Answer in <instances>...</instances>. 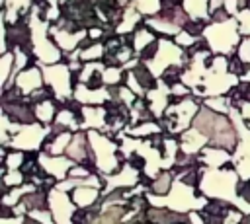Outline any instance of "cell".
Returning a JSON list of instances; mask_svg holds the SVG:
<instances>
[{
    "label": "cell",
    "mask_w": 250,
    "mask_h": 224,
    "mask_svg": "<svg viewBox=\"0 0 250 224\" xmlns=\"http://www.w3.org/2000/svg\"><path fill=\"white\" fill-rule=\"evenodd\" d=\"M193 129H197L201 134L209 138L213 144H221L225 148H232L236 144V129L230 125L227 115L215 113L209 107L201 105L199 113L193 119Z\"/></svg>",
    "instance_id": "cell-1"
},
{
    "label": "cell",
    "mask_w": 250,
    "mask_h": 224,
    "mask_svg": "<svg viewBox=\"0 0 250 224\" xmlns=\"http://www.w3.org/2000/svg\"><path fill=\"white\" fill-rule=\"evenodd\" d=\"M201 37L207 41V47L213 51V55H223V56H232L242 41L236 18H230L227 21L207 23Z\"/></svg>",
    "instance_id": "cell-2"
},
{
    "label": "cell",
    "mask_w": 250,
    "mask_h": 224,
    "mask_svg": "<svg viewBox=\"0 0 250 224\" xmlns=\"http://www.w3.org/2000/svg\"><path fill=\"white\" fill-rule=\"evenodd\" d=\"M29 27H31V43H33V58L37 60L39 66L43 64H57L62 62L64 55L62 51L55 45V41L49 37V25L37 12L31 10L29 14Z\"/></svg>",
    "instance_id": "cell-3"
},
{
    "label": "cell",
    "mask_w": 250,
    "mask_h": 224,
    "mask_svg": "<svg viewBox=\"0 0 250 224\" xmlns=\"http://www.w3.org/2000/svg\"><path fill=\"white\" fill-rule=\"evenodd\" d=\"M240 84V78L232 72H229V56L215 55L207 66L201 90L205 97H219V95H229L232 88Z\"/></svg>",
    "instance_id": "cell-4"
},
{
    "label": "cell",
    "mask_w": 250,
    "mask_h": 224,
    "mask_svg": "<svg viewBox=\"0 0 250 224\" xmlns=\"http://www.w3.org/2000/svg\"><path fill=\"white\" fill-rule=\"evenodd\" d=\"M43 80L45 86L53 90L55 99L59 103H64L68 99L74 97V78H72V70L68 68L66 62H57V64H43Z\"/></svg>",
    "instance_id": "cell-5"
},
{
    "label": "cell",
    "mask_w": 250,
    "mask_h": 224,
    "mask_svg": "<svg viewBox=\"0 0 250 224\" xmlns=\"http://www.w3.org/2000/svg\"><path fill=\"white\" fill-rule=\"evenodd\" d=\"M14 86H18L25 97H29L33 92H37V90L45 88L43 70H41V66L37 64V60H33V64H29L25 70H21V72L16 76Z\"/></svg>",
    "instance_id": "cell-6"
},
{
    "label": "cell",
    "mask_w": 250,
    "mask_h": 224,
    "mask_svg": "<svg viewBox=\"0 0 250 224\" xmlns=\"http://www.w3.org/2000/svg\"><path fill=\"white\" fill-rule=\"evenodd\" d=\"M170 97H172L170 86H168L164 80L158 78L156 86H154L152 90H148V93H146L148 107H150V111L154 113L156 119H162V117H164V113H166V109H168V105H170Z\"/></svg>",
    "instance_id": "cell-7"
},
{
    "label": "cell",
    "mask_w": 250,
    "mask_h": 224,
    "mask_svg": "<svg viewBox=\"0 0 250 224\" xmlns=\"http://www.w3.org/2000/svg\"><path fill=\"white\" fill-rule=\"evenodd\" d=\"M49 37L55 41V45L62 51V55H68L72 53L74 49H78L80 41H84L88 37V29H80L76 33H70V31H62L59 27H55L53 23L49 25Z\"/></svg>",
    "instance_id": "cell-8"
},
{
    "label": "cell",
    "mask_w": 250,
    "mask_h": 224,
    "mask_svg": "<svg viewBox=\"0 0 250 224\" xmlns=\"http://www.w3.org/2000/svg\"><path fill=\"white\" fill-rule=\"evenodd\" d=\"M49 134V127H41L37 123H31V125H25L21 127V131L18 132V136H14L12 144L18 146V148H39L43 138Z\"/></svg>",
    "instance_id": "cell-9"
},
{
    "label": "cell",
    "mask_w": 250,
    "mask_h": 224,
    "mask_svg": "<svg viewBox=\"0 0 250 224\" xmlns=\"http://www.w3.org/2000/svg\"><path fill=\"white\" fill-rule=\"evenodd\" d=\"M74 99L80 105H104V103H107L111 99V93H109V88L107 86L98 88V90H92L86 84H76V88H74Z\"/></svg>",
    "instance_id": "cell-10"
},
{
    "label": "cell",
    "mask_w": 250,
    "mask_h": 224,
    "mask_svg": "<svg viewBox=\"0 0 250 224\" xmlns=\"http://www.w3.org/2000/svg\"><path fill=\"white\" fill-rule=\"evenodd\" d=\"M141 23H145V18L139 14V10L135 8V4L131 2V4L125 8L123 19H121V23L117 25L115 33H117V35H133V33L141 27Z\"/></svg>",
    "instance_id": "cell-11"
},
{
    "label": "cell",
    "mask_w": 250,
    "mask_h": 224,
    "mask_svg": "<svg viewBox=\"0 0 250 224\" xmlns=\"http://www.w3.org/2000/svg\"><path fill=\"white\" fill-rule=\"evenodd\" d=\"M107 109L104 105H84L82 107V127L105 129Z\"/></svg>",
    "instance_id": "cell-12"
},
{
    "label": "cell",
    "mask_w": 250,
    "mask_h": 224,
    "mask_svg": "<svg viewBox=\"0 0 250 224\" xmlns=\"http://www.w3.org/2000/svg\"><path fill=\"white\" fill-rule=\"evenodd\" d=\"M182 8L191 19H199L205 23H211V14H209V0H184Z\"/></svg>",
    "instance_id": "cell-13"
},
{
    "label": "cell",
    "mask_w": 250,
    "mask_h": 224,
    "mask_svg": "<svg viewBox=\"0 0 250 224\" xmlns=\"http://www.w3.org/2000/svg\"><path fill=\"white\" fill-rule=\"evenodd\" d=\"M39 162L43 164V168H45L47 171L55 173V177H59V179H61L66 171H70V169L74 168L70 160H62V158L53 160V158H49V156H45V154H41V156H39Z\"/></svg>",
    "instance_id": "cell-14"
},
{
    "label": "cell",
    "mask_w": 250,
    "mask_h": 224,
    "mask_svg": "<svg viewBox=\"0 0 250 224\" xmlns=\"http://www.w3.org/2000/svg\"><path fill=\"white\" fill-rule=\"evenodd\" d=\"M57 103H59L57 99H47V101L37 103V105H35L37 121H39V123H43V125L51 123V121L57 117V113H59V105H57Z\"/></svg>",
    "instance_id": "cell-15"
},
{
    "label": "cell",
    "mask_w": 250,
    "mask_h": 224,
    "mask_svg": "<svg viewBox=\"0 0 250 224\" xmlns=\"http://www.w3.org/2000/svg\"><path fill=\"white\" fill-rule=\"evenodd\" d=\"M66 154L72 158V160H86V156H88V146H86V136H84V132H76L74 136H72V140H70V144H68V148H66Z\"/></svg>",
    "instance_id": "cell-16"
},
{
    "label": "cell",
    "mask_w": 250,
    "mask_h": 224,
    "mask_svg": "<svg viewBox=\"0 0 250 224\" xmlns=\"http://www.w3.org/2000/svg\"><path fill=\"white\" fill-rule=\"evenodd\" d=\"M156 39V33L150 31L146 25H141L135 33H133V47H135V53H141L143 49H146L148 45H152Z\"/></svg>",
    "instance_id": "cell-17"
},
{
    "label": "cell",
    "mask_w": 250,
    "mask_h": 224,
    "mask_svg": "<svg viewBox=\"0 0 250 224\" xmlns=\"http://www.w3.org/2000/svg\"><path fill=\"white\" fill-rule=\"evenodd\" d=\"M131 72L135 74L137 82L146 90V93H148V90H152V88L156 86V82H158V78H154V76H152V72L146 68V64H145V62H139V66H137V68H133Z\"/></svg>",
    "instance_id": "cell-18"
},
{
    "label": "cell",
    "mask_w": 250,
    "mask_h": 224,
    "mask_svg": "<svg viewBox=\"0 0 250 224\" xmlns=\"http://www.w3.org/2000/svg\"><path fill=\"white\" fill-rule=\"evenodd\" d=\"M133 4L143 18H152L162 12V0H133Z\"/></svg>",
    "instance_id": "cell-19"
},
{
    "label": "cell",
    "mask_w": 250,
    "mask_h": 224,
    "mask_svg": "<svg viewBox=\"0 0 250 224\" xmlns=\"http://www.w3.org/2000/svg\"><path fill=\"white\" fill-rule=\"evenodd\" d=\"M14 62H16V55L14 51L10 53H4L2 58H0V64H2V76H0V82H2V90L10 84L12 80V72H14Z\"/></svg>",
    "instance_id": "cell-20"
},
{
    "label": "cell",
    "mask_w": 250,
    "mask_h": 224,
    "mask_svg": "<svg viewBox=\"0 0 250 224\" xmlns=\"http://www.w3.org/2000/svg\"><path fill=\"white\" fill-rule=\"evenodd\" d=\"M203 105L205 107H209L211 111H215V113H221V115H229L230 113V109H232V105H230V101H229V97L227 95H219V97H205L203 99Z\"/></svg>",
    "instance_id": "cell-21"
},
{
    "label": "cell",
    "mask_w": 250,
    "mask_h": 224,
    "mask_svg": "<svg viewBox=\"0 0 250 224\" xmlns=\"http://www.w3.org/2000/svg\"><path fill=\"white\" fill-rule=\"evenodd\" d=\"M125 78L123 66H105L104 70V82L105 86H121Z\"/></svg>",
    "instance_id": "cell-22"
},
{
    "label": "cell",
    "mask_w": 250,
    "mask_h": 224,
    "mask_svg": "<svg viewBox=\"0 0 250 224\" xmlns=\"http://www.w3.org/2000/svg\"><path fill=\"white\" fill-rule=\"evenodd\" d=\"M205 154H207L205 156V162L209 166H221V164H225V162L230 160V156L227 154V150H219V148H207Z\"/></svg>",
    "instance_id": "cell-23"
},
{
    "label": "cell",
    "mask_w": 250,
    "mask_h": 224,
    "mask_svg": "<svg viewBox=\"0 0 250 224\" xmlns=\"http://www.w3.org/2000/svg\"><path fill=\"white\" fill-rule=\"evenodd\" d=\"M182 76H184V66H170V68L162 74L160 80H164V82L172 88V86H176V84L182 82Z\"/></svg>",
    "instance_id": "cell-24"
},
{
    "label": "cell",
    "mask_w": 250,
    "mask_h": 224,
    "mask_svg": "<svg viewBox=\"0 0 250 224\" xmlns=\"http://www.w3.org/2000/svg\"><path fill=\"white\" fill-rule=\"evenodd\" d=\"M160 131V127L156 125V123H143V125H139V127H133V129H127V132L129 134H133V136H146V134H156Z\"/></svg>",
    "instance_id": "cell-25"
},
{
    "label": "cell",
    "mask_w": 250,
    "mask_h": 224,
    "mask_svg": "<svg viewBox=\"0 0 250 224\" xmlns=\"http://www.w3.org/2000/svg\"><path fill=\"white\" fill-rule=\"evenodd\" d=\"M236 21H238V31L242 37H250V10L248 8H242L236 16Z\"/></svg>",
    "instance_id": "cell-26"
},
{
    "label": "cell",
    "mask_w": 250,
    "mask_h": 224,
    "mask_svg": "<svg viewBox=\"0 0 250 224\" xmlns=\"http://www.w3.org/2000/svg\"><path fill=\"white\" fill-rule=\"evenodd\" d=\"M74 203H78V205H90V203H94V199H96V191L94 189H84V187H78L74 193Z\"/></svg>",
    "instance_id": "cell-27"
},
{
    "label": "cell",
    "mask_w": 250,
    "mask_h": 224,
    "mask_svg": "<svg viewBox=\"0 0 250 224\" xmlns=\"http://www.w3.org/2000/svg\"><path fill=\"white\" fill-rule=\"evenodd\" d=\"M234 55H236L244 64L250 66V37H242V41H240V45H238V49H236Z\"/></svg>",
    "instance_id": "cell-28"
},
{
    "label": "cell",
    "mask_w": 250,
    "mask_h": 224,
    "mask_svg": "<svg viewBox=\"0 0 250 224\" xmlns=\"http://www.w3.org/2000/svg\"><path fill=\"white\" fill-rule=\"evenodd\" d=\"M197 39H199V37H193V35H189L188 31H182V33H178V35L174 37V43H176L178 47H182V49H189V47H193V45L197 43Z\"/></svg>",
    "instance_id": "cell-29"
},
{
    "label": "cell",
    "mask_w": 250,
    "mask_h": 224,
    "mask_svg": "<svg viewBox=\"0 0 250 224\" xmlns=\"http://www.w3.org/2000/svg\"><path fill=\"white\" fill-rule=\"evenodd\" d=\"M248 70V64H244L236 55H232V56H229V72H232V74H236L238 78L244 74Z\"/></svg>",
    "instance_id": "cell-30"
},
{
    "label": "cell",
    "mask_w": 250,
    "mask_h": 224,
    "mask_svg": "<svg viewBox=\"0 0 250 224\" xmlns=\"http://www.w3.org/2000/svg\"><path fill=\"white\" fill-rule=\"evenodd\" d=\"M21 162H23V154H21V152H12V154L6 156V168H8L10 171L20 169V168H21Z\"/></svg>",
    "instance_id": "cell-31"
},
{
    "label": "cell",
    "mask_w": 250,
    "mask_h": 224,
    "mask_svg": "<svg viewBox=\"0 0 250 224\" xmlns=\"http://www.w3.org/2000/svg\"><path fill=\"white\" fill-rule=\"evenodd\" d=\"M168 185H170V175H168V173H162L158 179H154V183H152V189H154L156 193H166Z\"/></svg>",
    "instance_id": "cell-32"
},
{
    "label": "cell",
    "mask_w": 250,
    "mask_h": 224,
    "mask_svg": "<svg viewBox=\"0 0 250 224\" xmlns=\"http://www.w3.org/2000/svg\"><path fill=\"white\" fill-rule=\"evenodd\" d=\"M21 181H23L21 171H12V173H8V175L4 177V183H6V185H20Z\"/></svg>",
    "instance_id": "cell-33"
},
{
    "label": "cell",
    "mask_w": 250,
    "mask_h": 224,
    "mask_svg": "<svg viewBox=\"0 0 250 224\" xmlns=\"http://www.w3.org/2000/svg\"><path fill=\"white\" fill-rule=\"evenodd\" d=\"M227 19H230V16H229V12L223 8V10H219V12H215L213 16H211V21H227Z\"/></svg>",
    "instance_id": "cell-34"
},
{
    "label": "cell",
    "mask_w": 250,
    "mask_h": 224,
    "mask_svg": "<svg viewBox=\"0 0 250 224\" xmlns=\"http://www.w3.org/2000/svg\"><path fill=\"white\" fill-rule=\"evenodd\" d=\"M223 8H225V0H209V14L211 16L219 10H223Z\"/></svg>",
    "instance_id": "cell-35"
},
{
    "label": "cell",
    "mask_w": 250,
    "mask_h": 224,
    "mask_svg": "<svg viewBox=\"0 0 250 224\" xmlns=\"http://www.w3.org/2000/svg\"><path fill=\"white\" fill-rule=\"evenodd\" d=\"M240 82H250V66H248V70L240 76Z\"/></svg>",
    "instance_id": "cell-36"
},
{
    "label": "cell",
    "mask_w": 250,
    "mask_h": 224,
    "mask_svg": "<svg viewBox=\"0 0 250 224\" xmlns=\"http://www.w3.org/2000/svg\"><path fill=\"white\" fill-rule=\"evenodd\" d=\"M246 8H248V10H250V0H248V4H246Z\"/></svg>",
    "instance_id": "cell-37"
}]
</instances>
